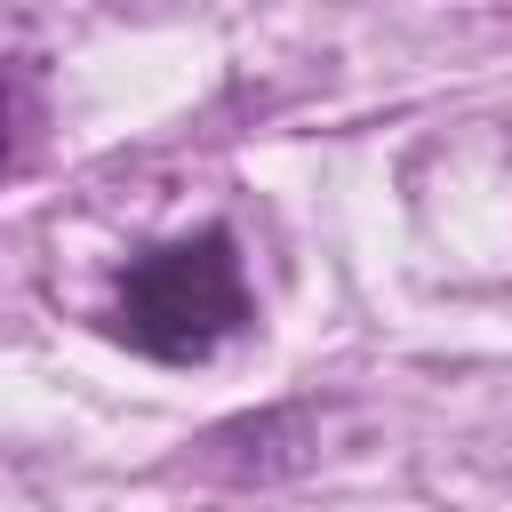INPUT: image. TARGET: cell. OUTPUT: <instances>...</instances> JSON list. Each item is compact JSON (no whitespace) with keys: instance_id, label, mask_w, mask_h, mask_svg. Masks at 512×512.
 Here are the masks:
<instances>
[{"instance_id":"obj_1","label":"cell","mask_w":512,"mask_h":512,"mask_svg":"<svg viewBox=\"0 0 512 512\" xmlns=\"http://www.w3.org/2000/svg\"><path fill=\"white\" fill-rule=\"evenodd\" d=\"M240 320H248V288H240V256L224 232L136 256L120 280V312H112V328L152 360H208Z\"/></svg>"},{"instance_id":"obj_2","label":"cell","mask_w":512,"mask_h":512,"mask_svg":"<svg viewBox=\"0 0 512 512\" xmlns=\"http://www.w3.org/2000/svg\"><path fill=\"white\" fill-rule=\"evenodd\" d=\"M0 160H8V96H0Z\"/></svg>"}]
</instances>
